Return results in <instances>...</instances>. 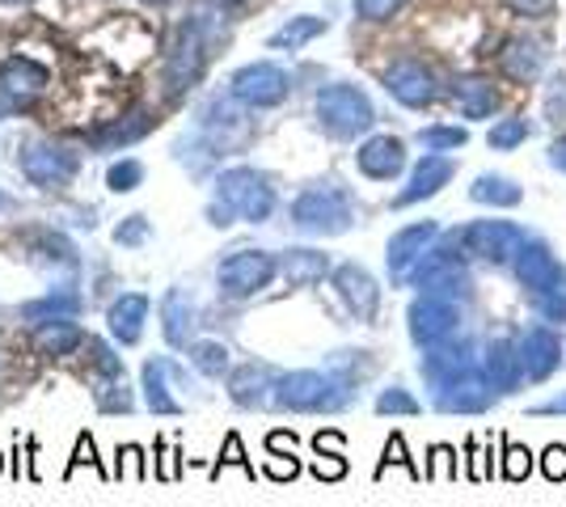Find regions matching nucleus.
<instances>
[{
    "label": "nucleus",
    "instance_id": "f257e3e1",
    "mask_svg": "<svg viewBox=\"0 0 566 507\" xmlns=\"http://www.w3.org/2000/svg\"><path fill=\"white\" fill-rule=\"evenodd\" d=\"M515 279L533 293L537 309L550 321H566V271L563 263L550 254V245L541 241H524L515 254Z\"/></svg>",
    "mask_w": 566,
    "mask_h": 507
},
{
    "label": "nucleus",
    "instance_id": "f03ea898",
    "mask_svg": "<svg viewBox=\"0 0 566 507\" xmlns=\"http://www.w3.org/2000/svg\"><path fill=\"white\" fill-rule=\"evenodd\" d=\"M220 208H212V224H229L233 216H242L249 224H263L270 212H275V190L267 187L263 174L254 169H229L217 183Z\"/></svg>",
    "mask_w": 566,
    "mask_h": 507
},
{
    "label": "nucleus",
    "instance_id": "7ed1b4c3",
    "mask_svg": "<svg viewBox=\"0 0 566 507\" xmlns=\"http://www.w3.org/2000/svg\"><path fill=\"white\" fill-rule=\"evenodd\" d=\"M351 398H355L351 381H339L330 373H288L275 381V406L279 410H300V415L343 410Z\"/></svg>",
    "mask_w": 566,
    "mask_h": 507
},
{
    "label": "nucleus",
    "instance_id": "20e7f679",
    "mask_svg": "<svg viewBox=\"0 0 566 507\" xmlns=\"http://www.w3.org/2000/svg\"><path fill=\"white\" fill-rule=\"evenodd\" d=\"M460 233L448 238V245H440L432 254H423L414 267L406 271V284L410 288H423L444 300H465L469 296V271H465V254H457Z\"/></svg>",
    "mask_w": 566,
    "mask_h": 507
},
{
    "label": "nucleus",
    "instance_id": "39448f33",
    "mask_svg": "<svg viewBox=\"0 0 566 507\" xmlns=\"http://www.w3.org/2000/svg\"><path fill=\"white\" fill-rule=\"evenodd\" d=\"M292 220H297V229H304V233L339 238V233L351 229L355 212H351V199L339 187H313L292 203Z\"/></svg>",
    "mask_w": 566,
    "mask_h": 507
},
{
    "label": "nucleus",
    "instance_id": "423d86ee",
    "mask_svg": "<svg viewBox=\"0 0 566 507\" xmlns=\"http://www.w3.org/2000/svg\"><path fill=\"white\" fill-rule=\"evenodd\" d=\"M318 119L325 123V132L330 135H359L373 128V102L359 93V89H351V85H330L318 93Z\"/></svg>",
    "mask_w": 566,
    "mask_h": 507
},
{
    "label": "nucleus",
    "instance_id": "0eeeda50",
    "mask_svg": "<svg viewBox=\"0 0 566 507\" xmlns=\"http://www.w3.org/2000/svg\"><path fill=\"white\" fill-rule=\"evenodd\" d=\"M406 321H410V339H414L419 348H435V343H448V339L457 334L460 309H457V300H444V296L423 293L414 305H410Z\"/></svg>",
    "mask_w": 566,
    "mask_h": 507
},
{
    "label": "nucleus",
    "instance_id": "6e6552de",
    "mask_svg": "<svg viewBox=\"0 0 566 507\" xmlns=\"http://www.w3.org/2000/svg\"><path fill=\"white\" fill-rule=\"evenodd\" d=\"M529 241V233L512 224V220H474L465 233H460V245L474 254V258H486V263H508L520 254V245Z\"/></svg>",
    "mask_w": 566,
    "mask_h": 507
},
{
    "label": "nucleus",
    "instance_id": "1a4fd4ad",
    "mask_svg": "<svg viewBox=\"0 0 566 507\" xmlns=\"http://www.w3.org/2000/svg\"><path fill=\"white\" fill-rule=\"evenodd\" d=\"M279 263L263 250H237L220 263V293L224 296H258L275 279Z\"/></svg>",
    "mask_w": 566,
    "mask_h": 507
},
{
    "label": "nucleus",
    "instance_id": "9d476101",
    "mask_svg": "<svg viewBox=\"0 0 566 507\" xmlns=\"http://www.w3.org/2000/svg\"><path fill=\"white\" fill-rule=\"evenodd\" d=\"M435 394V406L444 410V415H478V410H486L490 401H495V381L486 376V368H469V373L453 376L448 385H440V389H432Z\"/></svg>",
    "mask_w": 566,
    "mask_h": 507
},
{
    "label": "nucleus",
    "instance_id": "9b49d317",
    "mask_svg": "<svg viewBox=\"0 0 566 507\" xmlns=\"http://www.w3.org/2000/svg\"><path fill=\"white\" fill-rule=\"evenodd\" d=\"M233 93L249 102V107H275V102H284V93H288V77H284V68H275V64H249L242 68L237 77H233Z\"/></svg>",
    "mask_w": 566,
    "mask_h": 507
},
{
    "label": "nucleus",
    "instance_id": "f8f14e48",
    "mask_svg": "<svg viewBox=\"0 0 566 507\" xmlns=\"http://www.w3.org/2000/svg\"><path fill=\"white\" fill-rule=\"evenodd\" d=\"M520 364L529 381H545L563 364V339L550 330V326H533L524 339H520Z\"/></svg>",
    "mask_w": 566,
    "mask_h": 507
},
{
    "label": "nucleus",
    "instance_id": "ddd939ff",
    "mask_svg": "<svg viewBox=\"0 0 566 507\" xmlns=\"http://www.w3.org/2000/svg\"><path fill=\"white\" fill-rule=\"evenodd\" d=\"M334 288H339V296L347 300V309L359 321H373V318H377L380 288H377V279H373V275H368L364 267H355V263L339 267V271H334Z\"/></svg>",
    "mask_w": 566,
    "mask_h": 507
},
{
    "label": "nucleus",
    "instance_id": "4468645a",
    "mask_svg": "<svg viewBox=\"0 0 566 507\" xmlns=\"http://www.w3.org/2000/svg\"><path fill=\"white\" fill-rule=\"evenodd\" d=\"M385 89L402 102V107H428L435 98V80L432 73L419 64V59H402L385 73Z\"/></svg>",
    "mask_w": 566,
    "mask_h": 507
},
{
    "label": "nucleus",
    "instance_id": "2eb2a0df",
    "mask_svg": "<svg viewBox=\"0 0 566 507\" xmlns=\"http://www.w3.org/2000/svg\"><path fill=\"white\" fill-rule=\"evenodd\" d=\"M77 165L81 161L73 157V153H64V148H30L26 157H22V169H26V178L34 187H64V183H73V174H77Z\"/></svg>",
    "mask_w": 566,
    "mask_h": 507
},
{
    "label": "nucleus",
    "instance_id": "dca6fc26",
    "mask_svg": "<svg viewBox=\"0 0 566 507\" xmlns=\"http://www.w3.org/2000/svg\"><path fill=\"white\" fill-rule=\"evenodd\" d=\"M275 381H279V373L267 368V364H245V368L229 376V394H233L237 406H249V410L275 406Z\"/></svg>",
    "mask_w": 566,
    "mask_h": 507
},
{
    "label": "nucleus",
    "instance_id": "f3484780",
    "mask_svg": "<svg viewBox=\"0 0 566 507\" xmlns=\"http://www.w3.org/2000/svg\"><path fill=\"white\" fill-rule=\"evenodd\" d=\"M355 165H359L368 178H377V183L398 178V174H402V165H406L402 140H393V135H373V140L355 153Z\"/></svg>",
    "mask_w": 566,
    "mask_h": 507
},
{
    "label": "nucleus",
    "instance_id": "a211bd4d",
    "mask_svg": "<svg viewBox=\"0 0 566 507\" xmlns=\"http://www.w3.org/2000/svg\"><path fill=\"white\" fill-rule=\"evenodd\" d=\"M435 233H440V229H435L432 220L410 224L402 233H393V241H389V271H393V279H406V271L428 254V245L435 241Z\"/></svg>",
    "mask_w": 566,
    "mask_h": 507
},
{
    "label": "nucleus",
    "instance_id": "6ab92c4d",
    "mask_svg": "<svg viewBox=\"0 0 566 507\" xmlns=\"http://www.w3.org/2000/svg\"><path fill=\"white\" fill-rule=\"evenodd\" d=\"M453 178V161L440 157V153H428V157L414 165V174H410V187L393 199V208H410V203H419V199H432L435 190L444 187Z\"/></svg>",
    "mask_w": 566,
    "mask_h": 507
},
{
    "label": "nucleus",
    "instance_id": "aec40b11",
    "mask_svg": "<svg viewBox=\"0 0 566 507\" xmlns=\"http://www.w3.org/2000/svg\"><path fill=\"white\" fill-rule=\"evenodd\" d=\"M148 296L144 293H123L114 305L107 309V326L110 334L123 343V348H132L135 339H140V330H144V321H148Z\"/></svg>",
    "mask_w": 566,
    "mask_h": 507
},
{
    "label": "nucleus",
    "instance_id": "412c9836",
    "mask_svg": "<svg viewBox=\"0 0 566 507\" xmlns=\"http://www.w3.org/2000/svg\"><path fill=\"white\" fill-rule=\"evenodd\" d=\"M165 343L169 348H190V330H195V300L182 288H169L162 300Z\"/></svg>",
    "mask_w": 566,
    "mask_h": 507
},
{
    "label": "nucleus",
    "instance_id": "4be33fe9",
    "mask_svg": "<svg viewBox=\"0 0 566 507\" xmlns=\"http://www.w3.org/2000/svg\"><path fill=\"white\" fill-rule=\"evenodd\" d=\"M486 376L495 381V389H499V394H512L515 385H520V376H524V364H520V348L503 343V339L486 343Z\"/></svg>",
    "mask_w": 566,
    "mask_h": 507
},
{
    "label": "nucleus",
    "instance_id": "5701e85b",
    "mask_svg": "<svg viewBox=\"0 0 566 507\" xmlns=\"http://www.w3.org/2000/svg\"><path fill=\"white\" fill-rule=\"evenodd\" d=\"M85 309V300H81V293L77 288H55L52 296H43V300H30V305H22V318L26 321H64V318H77Z\"/></svg>",
    "mask_w": 566,
    "mask_h": 507
},
{
    "label": "nucleus",
    "instance_id": "b1692460",
    "mask_svg": "<svg viewBox=\"0 0 566 507\" xmlns=\"http://www.w3.org/2000/svg\"><path fill=\"white\" fill-rule=\"evenodd\" d=\"M169 355H153L148 364H144V394H148V410L153 415H182V401L169 398V385H165V376H169Z\"/></svg>",
    "mask_w": 566,
    "mask_h": 507
},
{
    "label": "nucleus",
    "instance_id": "393cba45",
    "mask_svg": "<svg viewBox=\"0 0 566 507\" xmlns=\"http://www.w3.org/2000/svg\"><path fill=\"white\" fill-rule=\"evenodd\" d=\"M279 271H284V279L292 288H309V284H318L325 271H330V258L318 254V250H288L279 258Z\"/></svg>",
    "mask_w": 566,
    "mask_h": 507
},
{
    "label": "nucleus",
    "instance_id": "a878e982",
    "mask_svg": "<svg viewBox=\"0 0 566 507\" xmlns=\"http://www.w3.org/2000/svg\"><path fill=\"white\" fill-rule=\"evenodd\" d=\"M499 64H503V73L512 80H537L541 64H545V52H541V43H529V38H515L508 43V52L499 55Z\"/></svg>",
    "mask_w": 566,
    "mask_h": 507
},
{
    "label": "nucleus",
    "instance_id": "bb28decb",
    "mask_svg": "<svg viewBox=\"0 0 566 507\" xmlns=\"http://www.w3.org/2000/svg\"><path fill=\"white\" fill-rule=\"evenodd\" d=\"M453 93H457L460 110H465V119H486L495 102H499V93H495V85L482 77H460L453 85Z\"/></svg>",
    "mask_w": 566,
    "mask_h": 507
},
{
    "label": "nucleus",
    "instance_id": "cd10ccee",
    "mask_svg": "<svg viewBox=\"0 0 566 507\" xmlns=\"http://www.w3.org/2000/svg\"><path fill=\"white\" fill-rule=\"evenodd\" d=\"M81 326L73 318H64V321H43L38 326V348L47 351V355H73V351L81 348Z\"/></svg>",
    "mask_w": 566,
    "mask_h": 507
},
{
    "label": "nucleus",
    "instance_id": "c85d7f7f",
    "mask_svg": "<svg viewBox=\"0 0 566 507\" xmlns=\"http://www.w3.org/2000/svg\"><path fill=\"white\" fill-rule=\"evenodd\" d=\"M469 195H474L478 203H490V208H515V203L524 199V190L515 187L512 178H495V174H482Z\"/></svg>",
    "mask_w": 566,
    "mask_h": 507
},
{
    "label": "nucleus",
    "instance_id": "c756f323",
    "mask_svg": "<svg viewBox=\"0 0 566 507\" xmlns=\"http://www.w3.org/2000/svg\"><path fill=\"white\" fill-rule=\"evenodd\" d=\"M339 449H343V436H339V431H322V436H318V453H322L313 461V474H318V478L334 482L347 474V461L339 456Z\"/></svg>",
    "mask_w": 566,
    "mask_h": 507
},
{
    "label": "nucleus",
    "instance_id": "7c9ffc66",
    "mask_svg": "<svg viewBox=\"0 0 566 507\" xmlns=\"http://www.w3.org/2000/svg\"><path fill=\"white\" fill-rule=\"evenodd\" d=\"M153 128V119L148 114H132V119H123V123H114V128H107V132L93 135V144H102V148H119V144H132V140H140V135Z\"/></svg>",
    "mask_w": 566,
    "mask_h": 507
},
{
    "label": "nucleus",
    "instance_id": "2f4dec72",
    "mask_svg": "<svg viewBox=\"0 0 566 507\" xmlns=\"http://www.w3.org/2000/svg\"><path fill=\"white\" fill-rule=\"evenodd\" d=\"M190 364L203 376H224L229 373V351H224V343H190Z\"/></svg>",
    "mask_w": 566,
    "mask_h": 507
},
{
    "label": "nucleus",
    "instance_id": "473e14b6",
    "mask_svg": "<svg viewBox=\"0 0 566 507\" xmlns=\"http://www.w3.org/2000/svg\"><path fill=\"white\" fill-rule=\"evenodd\" d=\"M490 148H499V153H508L515 144H524L529 140V119H503V123H495L490 128Z\"/></svg>",
    "mask_w": 566,
    "mask_h": 507
},
{
    "label": "nucleus",
    "instance_id": "72a5a7b5",
    "mask_svg": "<svg viewBox=\"0 0 566 507\" xmlns=\"http://www.w3.org/2000/svg\"><path fill=\"white\" fill-rule=\"evenodd\" d=\"M98 406H102L107 415H127V410H132V394H127L123 376H107V385L98 389Z\"/></svg>",
    "mask_w": 566,
    "mask_h": 507
},
{
    "label": "nucleus",
    "instance_id": "f704fd0d",
    "mask_svg": "<svg viewBox=\"0 0 566 507\" xmlns=\"http://www.w3.org/2000/svg\"><path fill=\"white\" fill-rule=\"evenodd\" d=\"M419 144L432 148V153L460 148V144H465V128H428V132H419Z\"/></svg>",
    "mask_w": 566,
    "mask_h": 507
},
{
    "label": "nucleus",
    "instance_id": "c9c22d12",
    "mask_svg": "<svg viewBox=\"0 0 566 507\" xmlns=\"http://www.w3.org/2000/svg\"><path fill=\"white\" fill-rule=\"evenodd\" d=\"M140 178H144V169H140V161H119V165H110V174H107V183L110 190H135L140 187Z\"/></svg>",
    "mask_w": 566,
    "mask_h": 507
},
{
    "label": "nucleus",
    "instance_id": "e433bc0d",
    "mask_svg": "<svg viewBox=\"0 0 566 507\" xmlns=\"http://www.w3.org/2000/svg\"><path fill=\"white\" fill-rule=\"evenodd\" d=\"M377 410L380 415H419V401L410 398L406 389H380Z\"/></svg>",
    "mask_w": 566,
    "mask_h": 507
},
{
    "label": "nucleus",
    "instance_id": "4c0bfd02",
    "mask_svg": "<svg viewBox=\"0 0 566 507\" xmlns=\"http://www.w3.org/2000/svg\"><path fill=\"white\" fill-rule=\"evenodd\" d=\"M313 34H322V22H318V18H304L297 26L279 30V34H275V47H300V43L313 38Z\"/></svg>",
    "mask_w": 566,
    "mask_h": 507
},
{
    "label": "nucleus",
    "instance_id": "58836bf2",
    "mask_svg": "<svg viewBox=\"0 0 566 507\" xmlns=\"http://www.w3.org/2000/svg\"><path fill=\"white\" fill-rule=\"evenodd\" d=\"M545 119H554V123H566V77L550 80V89H545Z\"/></svg>",
    "mask_w": 566,
    "mask_h": 507
},
{
    "label": "nucleus",
    "instance_id": "ea45409f",
    "mask_svg": "<svg viewBox=\"0 0 566 507\" xmlns=\"http://www.w3.org/2000/svg\"><path fill=\"white\" fill-rule=\"evenodd\" d=\"M355 9H359V18H368V22H385V18H393V13L402 9V0H355Z\"/></svg>",
    "mask_w": 566,
    "mask_h": 507
},
{
    "label": "nucleus",
    "instance_id": "a19ab883",
    "mask_svg": "<svg viewBox=\"0 0 566 507\" xmlns=\"http://www.w3.org/2000/svg\"><path fill=\"white\" fill-rule=\"evenodd\" d=\"M529 470H533V456L524 453V449H515V444H508V461H503V478H529Z\"/></svg>",
    "mask_w": 566,
    "mask_h": 507
},
{
    "label": "nucleus",
    "instance_id": "79ce46f5",
    "mask_svg": "<svg viewBox=\"0 0 566 507\" xmlns=\"http://www.w3.org/2000/svg\"><path fill=\"white\" fill-rule=\"evenodd\" d=\"M144 238H148V220H144V216H127V224L114 229V241H119V245H140Z\"/></svg>",
    "mask_w": 566,
    "mask_h": 507
},
{
    "label": "nucleus",
    "instance_id": "37998d69",
    "mask_svg": "<svg viewBox=\"0 0 566 507\" xmlns=\"http://www.w3.org/2000/svg\"><path fill=\"white\" fill-rule=\"evenodd\" d=\"M77 465H93V470H98L102 478H110V470H107V465H102V461H98V453H93V440H89V436H81V440H77V456H73V465H68V474H73Z\"/></svg>",
    "mask_w": 566,
    "mask_h": 507
},
{
    "label": "nucleus",
    "instance_id": "c03bdc74",
    "mask_svg": "<svg viewBox=\"0 0 566 507\" xmlns=\"http://www.w3.org/2000/svg\"><path fill=\"white\" fill-rule=\"evenodd\" d=\"M123 461H119V470H114V478H144V453L135 449V444H127L123 449Z\"/></svg>",
    "mask_w": 566,
    "mask_h": 507
},
{
    "label": "nucleus",
    "instance_id": "a18cd8bd",
    "mask_svg": "<svg viewBox=\"0 0 566 507\" xmlns=\"http://www.w3.org/2000/svg\"><path fill=\"white\" fill-rule=\"evenodd\" d=\"M541 470H545V478H550V482H563L566 478V449H563V444L545 449V461H541Z\"/></svg>",
    "mask_w": 566,
    "mask_h": 507
},
{
    "label": "nucleus",
    "instance_id": "49530a36",
    "mask_svg": "<svg viewBox=\"0 0 566 507\" xmlns=\"http://www.w3.org/2000/svg\"><path fill=\"white\" fill-rule=\"evenodd\" d=\"M432 456H435V465L428 470L432 478H457V456H453V449H444V444H440Z\"/></svg>",
    "mask_w": 566,
    "mask_h": 507
},
{
    "label": "nucleus",
    "instance_id": "de8ad7c7",
    "mask_svg": "<svg viewBox=\"0 0 566 507\" xmlns=\"http://www.w3.org/2000/svg\"><path fill=\"white\" fill-rule=\"evenodd\" d=\"M385 465H406L410 474H419L414 465H410V456H406V444H402V436H393L389 440V449H385V461H380V474H385Z\"/></svg>",
    "mask_w": 566,
    "mask_h": 507
},
{
    "label": "nucleus",
    "instance_id": "09e8293b",
    "mask_svg": "<svg viewBox=\"0 0 566 507\" xmlns=\"http://www.w3.org/2000/svg\"><path fill=\"white\" fill-rule=\"evenodd\" d=\"M520 18H550L554 13V0H508Z\"/></svg>",
    "mask_w": 566,
    "mask_h": 507
},
{
    "label": "nucleus",
    "instance_id": "8fccbe9b",
    "mask_svg": "<svg viewBox=\"0 0 566 507\" xmlns=\"http://www.w3.org/2000/svg\"><path fill=\"white\" fill-rule=\"evenodd\" d=\"M224 465H245V470H249V461L242 456V440H237V436H229V440H224V456L217 461V474L224 470Z\"/></svg>",
    "mask_w": 566,
    "mask_h": 507
},
{
    "label": "nucleus",
    "instance_id": "3c124183",
    "mask_svg": "<svg viewBox=\"0 0 566 507\" xmlns=\"http://www.w3.org/2000/svg\"><path fill=\"white\" fill-rule=\"evenodd\" d=\"M93 355H98V368H102L107 376H123V364H119V360L110 355L107 343H93Z\"/></svg>",
    "mask_w": 566,
    "mask_h": 507
},
{
    "label": "nucleus",
    "instance_id": "603ef678",
    "mask_svg": "<svg viewBox=\"0 0 566 507\" xmlns=\"http://www.w3.org/2000/svg\"><path fill=\"white\" fill-rule=\"evenodd\" d=\"M270 478H297V461H292V456L270 461Z\"/></svg>",
    "mask_w": 566,
    "mask_h": 507
},
{
    "label": "nucleus",
    "instance_id": "864d4df0",
    "mask_svg": "<svg viewBox=\"0 0 566 507\" xmlns=\"http://www.w3.org/2000/svg\"><path fill=\"white\" fill-rule=\"evenodd\" d=\"M550 165H554V169H563V174H566V135H563V140H554V144H550Z\"/></svg>",
    "mask_w": 566,
    "mask_h": 507
},
{
    "label": "nucleus",
    "instance_id": "5fc2aeb1",
    "mask_svg": "<svg viewBox=\"0 0 566 507\" xmlns=\"http://www.w3.org/2000/svg\"><path fill=\"white\" fill-rule=\"evenodd\" d=\"M537 415H566V394H563V398L541 401V406H537Z\"/></svg>",
    "mask_w": 566,
    "mask_h": 507
},
{
    "label": "nucleus",
    "instance_id": "6e6d98bb",
    "mask_svg": "<svg viewBox=\"0 0 566 507\" xmlns=\"http://www.w3.org/2000/svg\"><path fill=\"white\" fill-rule=\"evenodd\" d=\"M0 470H4V461H0Z\"/></svg>",
    "mask_w": 566,
    "mask_h": 507
}]
</instances>
